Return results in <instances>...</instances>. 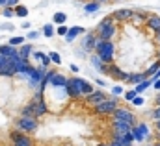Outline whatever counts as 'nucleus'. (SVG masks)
Segmentation results:
<instances>
[{
    "instance_id": "38",
    "label": "nucleus",
    "mask_w": 160,
    "mask_h": 146,
    "mask_svg": "<svg viewBox=\"0 0 160 146\" xmlns=\"http://www.w3.org/2000/svg\"><path fill=\"white\" fill-rule=\"evenodd\" d=\"M13 15H15V7L6 6V7H4V17H8V19H9V17H13Z\"/></svg>"
},
{
    "instance_id": "31",
    "label": "nucleus",
    "mask_w": 160,
    "mask_h": 146,
    "mask_svg": "<svg viewBox=\"0 0 160 146\" xmlns=\"http://www.w3.org/2000/svg\"><path fill=\"white\" fill-rule=\"evenodd\" d=\"M158 69H160V59H158V61H155V63H153V65H151V67H149V69L145 71V74H147V78H149V76H153V74L157 72Z\"/></svg>"
},
{
    "instance_id": "41",
    "label": "nucleus",
    "mask_w": 160,
    "mask_h": 146,
    "mask_svg": "<svg viewBox=\"0 0 160 146\" xmlns=\"http://www.w3.org/2000/svg\"><path fill=\"white\" fill-rule=\"evenodd\" d=\"M132 106H138V107H140V106H143V98H142V96L138 94V96H136V98L132 100Z\"/></svg>"
},
{
    "instance_id": "10",
    "label": "nucleus",
    "mask_w": 160,
    "mask_h": 146,
    "mask_svg": "<svg viewBox=\"0 0 160 146\" xmlns=\"http://www.w3.org/2000/svg\"><path fill=\"white\" fill-rule=\"evenodd\" d=\"M108 96H106V93H102V91H93L91 94H88L86 96V104H89V106H97V104H101L102 100H106Z\"/></svg>"
},
{
    "instance_id": "44",
    "label": "nucleus",
    "mask_w": 160,
    "mask_h": 146,
    "mask_svg": "<svg viewBox=\"0 0 160 146\" xmlns=\"http://www.w3.org/2000/svg\"><path fill=\"white\" fill-rule=\"evenodd\" d=\"M8 6L9 7H15V6H19V0H8Z\"/></svg>"
},
{
    "instance_id": "35",
    "label": "nucleus",
    "mask_w": 160,
    "mask_h": 146,
    "mask_svg": "<svg viewBox=\"0 0 160 146\" xmlns=\"http://www.w3.org/2000/svg\"><path fill=\"white\" fill-rule=\"evenodd\" d=\"M24 43V37H11L9 39V44H13V46H21Z\"/></svg>"
},
{
    "instance_id": "18",
    "label": "nucleus",
    "mask_w": 160,
    "mask_h": 146,
    "mask_svg": "<svg viewBox=\"0 0 160 146\" xmlns=\"http://www.w3.org/2000/svg\"><path fill=\"white\" fill-rule=\"evenodd\" d=\"M145 24L151 32H160V15H149Z\"/></svg>"
},
{
    "instance_id": "40",
    "label": "nucleus",
    "mask_w": 160,
    "mask_h": 146,
    "mask_svg": "<svg viewBox=\"0 0 160 146\" xmlns=\"http://www.w3.org/2000/svg\"><path fill=\"white\" fill-rule=\"evenodd\" d=\"M112 94H114V96H119V94H123V87H121V85H116V87L112 89Z\"/></svg>"
},
{
    "instance_id": "3",
    "label": "nucleus",
    "mask_w": 160,
    "mask_h": 146,
    "mask_svg": "<svg viewBox=\"0 0 160 146\" xmlns=\"http://www.w3.org/2000/svg\"><path fill=\"white\" fill-rule=\"evenodd\" d=\"M132 135H134V141H138V143H145L147 139H149V126L145 124V122H138V124H134L132 126Z\"/></svg>"
},
{
    "instance_id": "24",
    "label": "nucleus",
    "mask_w": 160,
    "mask_h": 146,
    "mask_svg": "<svg viewBox=\"0 0 160 146\" xmlns=\"http://www.w3.org/2000/svg\"><path fill=\"white\" fill-rule=\"evenodd\" d=\"M143 80H147V74H130V78H128V83H134V85H138V83H142Z\"/></svg>"
},
{
    "instance_id": "46",
    "label": "nucleus",
    "mask_w": 160,
    "mask_h": 146,
    "mask_svg": "<svg viewBox=\"0 0 160 146\" xmlns=\"http://www.w3.org/2000/svg\"><path fill=\"white\" fill-rule=\"evenodd\" d=\"M153 87H155L157 91H160V78L157 80V81H155V83H153Z\"/></svg>"
},
{
    "instance_id": "19",
    "label": "nucleus",
    "mask_w": 160,
    "mask_h": 146,
    "mask_svg": "<svg viewBox=\"0 0 160 146\" xmlns=\"http://www.w3.org/2000/svg\"><path fill=\"white\" fill-rule=\"evenodd\" d=\"M32 104H34V111H36V118L48 113V107H47V104H45L43 100H34Z\"/></svg>"
},
{
    "instance_id": "23",
    "label": "nucleus",
    "mask_w": 160,
    "mask_h": 146,
    "mask_svg": "<svg viewBox=\"0 0 160 146\" xmlns=\"http://www.w3.org/2000/svg\"><path fill=\"white\" fill-rule=\"evenodd\" d=\"M52 21H54V24H65L67 22V15L63 13V11H58V13H54V17H52Z\"/></svg>"
},
{
    "instance_id": "56",
    "label": "nucleus",
    "mask_w": 160,
    "mask_h": 146,
    "mask_svg": "<svg viewBox=\"0 0 160 146\" xmlns=\"http://www.w3.org/2000/svg\"><path fill=\"white\" fill-rule=\"evenodd\" d=\"M158 59H160V48H158Z\"/></svg>"
},
{
    "instance_id": "27",
    "label": "nucleus",
    "mask_w": 160,
    "mask_h": 146,
    "mask_svg": "<svg viewBox=\"0 0 160 146\" xmlns=\"http://www.w3.org/2000/svg\"><path fill=\"white\" fill-rule=\"evenodd\" d=\"M56 30H54V24H45L43 26V35L45 37H54Z\"/></svg>"
},
{
    "instance_id": "55",
    "label": "nucleus",
    "mask_w": 160,
    "mask_h": 146,
    "mask_svg": "<svg viewBox=\"0 0 160 146\" xmlns=\"http://www.w3.org/2000/svg\"><path fill=\"white\" fill-rule=\"evenodd\" d=\"M97 146H110V144H104V143H101V144H97Z\"/></svg>"
},
{
    "instance_id": "7",
    "label": "nucleus",
    "mask_w": 160,
    "mask_h": 146,
    "mask_svg": "<svg viewBox=\"0 0 160 146\" xmlns=\"http://www.w3.org/2000/svg\"><path fill=\"white\" fill-rule=\"evenodd\" d=\"M9 139H11V143L13 146H34V141H32V137H28L24 131H11L9 133Z\"/></svg>"
},
{
    "instance_id": "48",
    "label": "nucleus",
    "mask_w": 160,
    "mask_h": 146,
    "mask_svg": "<svg viewBox=\"0 0 160 146\" xmlns=\"http://www.w3.org/2000/svg\"><path fill=\"white\" fill-rule=\"evenodd\" d=\"M155 41L160 44V32H155Z\"/></svg>"
},
{
    "instance_id": "4",
    "label": "nucleus",
    "mask_w": 160,
    "mask_h": 146,
    "mask_svg": "<svg viewBox=\"0 0 160 146\" xmlns=\"http://www.w3.org/2000/svg\"><path fill=\"white\" fill-rule=\"evenodd\" d=\"M43 81L50 83L52 87H60V89H65L69 80H67L63 74H58V72H54V71H50V72L45 74V80H43Z\"/></svg>"
},
{
    "instance_id": "16",
    "label": "nucleus",
    "mask_w": 160,
    "mask_h": 146,
    "mask_svg": "<svg viewBox=\"0 0 160 146\" xmlns=\"http://www.w3.org/2000/svg\"><path fill=\"white\" fill-rule=\"evenodd\" d=\"M0 54H2V56H6L8 59H11V57L19 56V48H15L13 44H9V43H8V44H2V46H0Z\"/></svg>"
},
{
    "instance_id": "1",
    "label": "nucleus",
    "mask_w": 160,
    "mask_h": 146,
    "mask_svg": "<svg viewBox=\"0 0 160 146\" xmlns=\"http://www.w3.org/2000/svg\"><path fill=\"white\" fill-rule=\"evenodd\" d=\"M95 54H99V57H101L104 63H112V61H114V56H116V46H114L112 41H102V39L97 37Z\"/></svg>"
},
{
    "instance_id": "47",
    "label": "nucleus",
    "mask_w": 160,
    "mask_h": 146,
    "mask_svg": "<svg viewBox=\"0 0 160 146\" xmlns=\"http://www.w3.org/2000/svg\"><path fill=\"white\" fill-rule=\"evenodd\" d=\"M110 146H123L119 143V141H116V139H112V143H110Z\"/></svg>"
},
{
    "instance_id": "15",
    "label": "nucleus",
    "mask_w": 160,
    "mask_h": 146,
    "mask_svg": "<svg viewBox=\"0 0 160 146\" xmlns=\"http://www.w3.org/2000/svg\"><path fill=\"white\" fill-rule=\"evenodd\" d=\"M112 139L119 141L123 146H132V143H136V141H134L132 131H128V133H114V135H112Z\"/></svg>"
},
{
    "instance_id": "45",
    "label": "nucleus",
    "mask_w": 160,
    "mask_h": 146,
    "mask_svg": "<svg viewBox=\"0 0 160 146\" xmlns=\"http://www.w3.org/2000/svg\"><path fill=\"white\" fill-rule=\"evenodd\" d=\"M0 30H13V26H11V24H2Z\"/></svg>"
},
{
    "instance_id": "20",
    "label": "nucleus",
    "mask_w": 160,
    "mask_h": 146,
    "mask_svg": "<svg viewBox=\"0 0 160 146\" xmlns=\"http://www.w3.org/2000/svg\"><path fill=\"white\" fill-rule=\"evenodd\" d=\"M86 30L82 28V26H73V28H69V32H67V35H65V41L67 43H71L73 39H77V37L80 35V34H84Z\"/></svg>"
},
{
    "instance_id": "22",
    "label": "nucleus",
    "mask_w": 160,
    "mask_h": 146,
    "mask_svg": "<svg viewBox=\"0 0 160 146\" xmlns=\"http://www.w3.org/2000/svg\"><path fill=\"white\" fill-rule=\"evenodd\" d=\"M151 85H153V80H151V78H147V80H143V81H142V83H138V85H136V87H134V89H136V93H138V94H140V93H143V91H145V89H149V87H151Z\"/></svg>"
},
{
    "instance_id": "36",
    "label": "nucleus",
    "mask_w": 160,
    "mask_h": 146,
    "mask_svg": "<svg viewBox=\"0 0 160 146\" xmlns=\"http://www.w3.org/2000/svg\"><path fill=\"white\" fill-rule=\"evenodd\" d=\"M48 56H50V59H52V63H54V65H60V63H62V57H60V54H58V52H50Z\"/></svg>"
},
{
    "instance_id": "11",
    "label": "nucleus",
    "mask_w": 160,
    "mask_h": 146,
    "mask_svg": "<svg viewBox=\"0 0 160 146\" xmlns=\"http://www.w3.org/2000/svg\"><path fill=\"white\" fill-rule=\"evenodd\" d=\"M9 63L15 67V71H17V74H22L30 65H28V59H24V57H21V56H15V57H11L9 59Z\"/></svg>"
},
{
    "instance_id": "28",
    "label": "nucleus",
    "mask_w": 160,
    "mask_h": 146,
    "mask_svg": "<svg viewBox=\"0 0 160 146\" xmlns=\"http://www.w3.org/2000/svg\"><path fill=\"white\" fill-rule=\"evenodd\" d=\"M15 15L17 17H28V7H24V6H15Z\"/></svg>"
},
{
    "instance_id": "21",
    "label": "nucleus",
    "mask_w": 160,
    "mask_h": 146,
    "mask_svg": "<svg viewBox=\"0 0 160 146\" xmlns=\"http://www.w3.org/2000/svg\"><path fill=\"white\" fill-rule=\"evenodd\" d=\"M19 56H21V57H24V59H28V57L32 56V44H30V43H28V44H26V43H22V44L19 46Z\"/></svg>"
},
{
    "instance_id": "30",
    "label": "nucleus",
    "mask_w": 160,
    "mask_h": 146,
    "mask_svg": "<svg viewBox=\"0 0 160 146\" xmlns=\"http://www.w3.org/2000/svg\"><path fill=\"white\" fill-rule=\"evenodd\" d=\"M22 116H36V111H34V104H28L22 107Z\"/></svg>"
},
{
    "instance_id": "50",
    "label": "nucleus",
    "mask_w": 160,
    "mask_h": 146,
    "mask_svg": "<svg viewBox=\"0 0 160 146\" xmlns=\"http://www.w3.org/2000/svg\"><path fill=\"white\" fill-rule=\"evenodd\" d=\"M69 69H71V72H78V67H77V65H71Z\"/></svg>"
},
{
    "instance_id": "29",
    "label": "nucleus",
    "mask_w": 160,
    "mask_h": 146,
    "mask_svg": "<svg viewBox=\"0 0 160 146\" xmlns=\"http://www.w3.org/2000/svg\"><path fill=\"white\" fill-rule=\"evenodd\" d=\"M132 21H134V24H142V22H145V21H147V15H145V13H136V11H134Z\"/></svg>"
},
{
    "instance_id": "5",
    "label": "nucleus",
    "mask_w": 160,
    "mask_h": 146,
    "mask_svg": "<svg viewBox=\"0 0 160 146\" xmlns=\"http://www.w3.org/2000/svg\"><path fill=\"white\" fill-rule=\"evenodd\" d=\"M17 128L24 133H32L38 130V118L36 116H21L17 120Z\"/></svg>"
},
{
    "instance_id": "17",
    "label": "nucleus",
    "mask_w": 160,
    "mask_h": 146,
    "mask_svg": "<svg viewBox=\"0 0 160 146\" xmlns=\"http://www.w3.org/2000/svg\"><path fill=\"white\" fill-rule=\"evenodd\" d=\"M91 65L95 67V71H99V72H104L108 74V65L99 57V54H95V56H91Z\"/></svg>"
},
{
    "instance_id": "42",
    "label": "nucleus",
    "mask_w": 160,
    "mask_h": 146,
    "mask_svg": "<svg viewBox=\"0 0 160 146\" xmlns=\"http://www.w3.org/2000/svg\"><path fill=\"white\" fill-rule=\"evenodd\" d=\"M149 78H151V80H153V83H155V81H157V80L160 78V69H158V71H157L155 74H153V76H149Z\"/></svg>"
},
{
    "instance_id": "49",
    "label": "nucleus",
    "mask_w": 160,
    "mask_h": 146,
    "mask_svg": "<svg viewBox=\"0 0 160 146\" xmlns=\"http://www.w3.org/2000/svg\"><path fill=\"white\" fill-rule=\"evenodd\" d=\"M36 59H41V56H43V52H36V54H32Z\"/></svg>"
},
{
    "instance_id": "39",
    "label": "nucleus",
    "mask_w": 160,
    "mask_h": 146,
    "mask_svg": "<svg viewBox=\"0 0 160 146\" xmlns=\"http://www.w3.org/2000/svg\"><path fill=\"white\" fill-rule=\"evenodd\" d=\"M151 116H153L155 120H158V118H160V104H157V107L151 111Z\"/></svg>"
},
{
    "instance_id": "54",
    "label": "nucleus",
    "mask_w": 160,
    "mask_h": 146,
    "mask_svg": "<svg viewBox=\"0 0 160 146\" xmlns=\"http://www.w3.org/2000/svg\"><path fill=\"white\" fill-rule=\"evenodd\" d=\"M155 102H157V104H160V93L157 94V98H155Z\"/></svg>"
},
{
    "instance_id": "26",
    "label": "nucleus",
    "mask_w": 160,
    "mask_h": 146,
    "mask_svg": "<svg viewBox=\"0 0 160 146\" xmlns=\"http://www.w3.org/2000/svg\"><path fill=\"white\" fill-rule=\"evenodd\" d=\"M99 7H101V4L93 0V2H89V4L84 6V11H86V13H95V11H99Z\"/></svg>"
},
{
    "instance_id": "25",
    "label": "nucleus",
    "mask_w": 160,
    "mask_h": 146,
    "mask_svg": "<svg viewBox=\"0 0 160 146\" xmlns=\"http://www.w3.org/2000/svg\"><path fill=\"white\" fill-rule=\"evenodd\" d=\"M114 21H116V19H114V15H110V17H104V19H102V21L97 24V32H99V30H102V28H106V26H110V24H114Z\"/></svg>"
},
{
    "instance_id": "2",
    "label": "nucleus",
    "mask_w": 160,
    "mask_h": 146,
    "mask_svg": "<svg viewBox=\"0 0 160 146\" xmlns=\"http://www.w3.org/2000/svg\"><path fill=\"white\" fill-rule=\"evenodd\" d=\"M119 107V102H118V96H112V98H106L102 100L101 104H97L93 109L97 115H112L114 111Z\"/></svg>"
},
{
    "instance_id": "53",
    "label": "nucleus",
    "mask_w": 160,
    "mask_h": 146,
    "mask_svg": "<svg viewBox=\"0 0 160 146\" xmlns=\"http://www.w3.org/2000/svg\"><path fill=\"white\" fill-rule=\"evenodd\" d=\"M95 2H99V4H106V2H110V0H95Z\"/></svg>"
},
{
    "instance_id": "37",
    "label": "nucleus",
    "mask_w": 160,
    "mask_h": 146,
    "mask_svg": "<svg viewBox=\"0 0 160 146\" xmlns=\"http://www.w3.org/2000/svg\"><path fill=\"white\" fill-rule=\"evenodd\" d=\"M67 32H69V28H67V26H65V24H60V26H58V30H56V34H58V35H67Z\"/></svg>"
},
{
    "instance_id": "33",
    "label": "nucleus",
    "mask_w": 160,
    "mask_h": 146,
    "mask_svg": "<svg viewBox=\"0 0 160 146\" xmlns=\"http://www.w3.org/2000/svg\"><path fill=\"white\" fill-rule=\"evenodd\" d=\"M39 61H41V67H45V69H47V67L52 63V59H50V56H48V54H43Z\"/></svg>"
},
{
    "instance_id": "13",
    "label": "nucleus",
    "mask_w": 160,
    "mask_h": 146,
    "mask_svg": "<svg viewBox=\"0 0 160 146\" xmlns=\"http://www.w3.org/2000/svg\"><path fill=\"white\" fill-rule=\"evenodd\" d=\"M116 32H118L116 24H110V26H106V28L99 30V32H97V37H99V39H102V41H112V37L116 35Z\"/></svg>"
},
{
    "instance_id": "8",
    "label": "nucleus",
    "mask_w": 160,
    "mask_h": 146,
    "mask_svg": "<svg viewBox=\"0 0 160 146\" xmlns=\"http://www.w3.org/2000/svg\"><path fill=\"white\" fill-rule=\"evenodd\" d=\"M112 116H114V118H121V120H127V122L132 124V126L136 124V115L130 109H127V107H118V109L112 113Z\"/></svg>"
},
{
    "instance_id": "14",
    "label": "nucleus",
    "mask_w": 160,
    "mask_h": 146,
    "mask_svg": "<svg viewBox=\"0 0 160 146\" xmlns=\"http://www.w3.org/2000/svg\"><path fill=\"white\" fill-rule=\"evenodd\" d=\"M97 34V32H95ZM93 32H88V35L84 37V41H82V48L86 50V52H91V50H95V43H97V35H95Z\"/></svg>"
},
{
    "instance_id": "9",
    "label": "nucleus",
    "mask_w": 160,
    "mask_h": 146,
    "mask_svg": "<svg viewBox=\"0 0 160 146\" xmlns=\"http://www.w3.org/2000/svg\"><path fill=\"white\" fill-rule=\"evenodd\" d=\"M130 130H132V124H128L127 120H121V118L112 120V131L114 133H128Z\"/></svg>"
},
{
    "instance_id": "12",
    "label": "nucleus",
    "mask_w": 160,
    "mask_h": 146,
    "mask_svg": "<svg viewBox=\"0 0 160 146\" xmlns=\"http://www.w3.org/2000/svg\"><path fill=\"white\" fill-rule=\"evenodd\" d=\"M132 17H134V11L132 9H116L114 11V19L116 21H119V22H128V21H132Z\"/></svg>"
},
{
    "instance_id": "32",
    "label": "nucleus",
    "mask_w": 160,
    "mask_h": 146,
    "mask_svg": "<svg viewBox=\"0 0 160 146\" xmlns=\"http://www.w3.org/2000/svg\"><path fill=\"white\" fill-rule=\"evenodd\" d=\"M9 65H11V63H9V59H8L6 56H2V54H0V74H2V71H6Z\"/></svg>"
},
{
    "instance_id": "43",
    "label": "nucleus",
    "mask_w": 160,
    "mask_h": 146,
    "mask_svg": "<svg viewBox=\"0 0 160 146\" xmlns=\"http://www.w3.org/2000/svg\"><path fill=\"white\" fill-rule=\"evenodd\" d=\"M39 37V32H30L28 34V39H38Z\"/></svg>"
},
{
    "instance_id": "34",
    "label": "nucleus",
    "mask_w": 160,
    "mask_h": 146,
    "mask_svg": "<svg viewBox=\"0 0 160 146\" xmlns=\"http://www.w3.org/2000/svg\"><path fill=\"white\" fill-rule=\"evenodd\" d=\"M136 96H138L136 89H132V91H127V93H125V100H127V102H132V100H134Z\"/></svg>"
},
{
    "instance_id": "6",
    "label": "nucleus",
    "mask_w": 160,
    "mask_h": 146,
    "mask_svg": "<svg viewBox=\"0 0 160 146\" xmlns=\"http://www.w3.org/2000/svg\"><path fill=\"white\" fill-rule=\"evenodd\" d=\"M71 83L75 85V89L78 91L80 96H88V94H91L95 89H93V85L89 83V81H86L84 78H71Z\"/></svg>"
},
{
    "instance_id": "52",
    "label": "nucleus",
    "mask_w": 160,
    "mask_h": 146,
    "mask_svg": "<svg viewBox=\"0 0 160 146\" xmlns=\"http://www.w3.org/2000/svg\"><path fill=\"white\" fill-rule=\"evenodd\" d=\"M155 126H157V131H158V133H160V118H158V120H157V122H155Z\"/></svg>"
},
{
    "instance_id": "51",
    "label": "nucleus",
    "mask_w": 160,
    "mask_h": 146,
    "mask_svg": "<svg viewBox=\"0 0 160 146\" xmlns=\"http://www.w3.org/2000/svg\"><path fill=\"white\" fill-rule=\"evenodd\" d=\"M8 6V0H0V7H6Z\"/></svg>"
}]
</instances>
